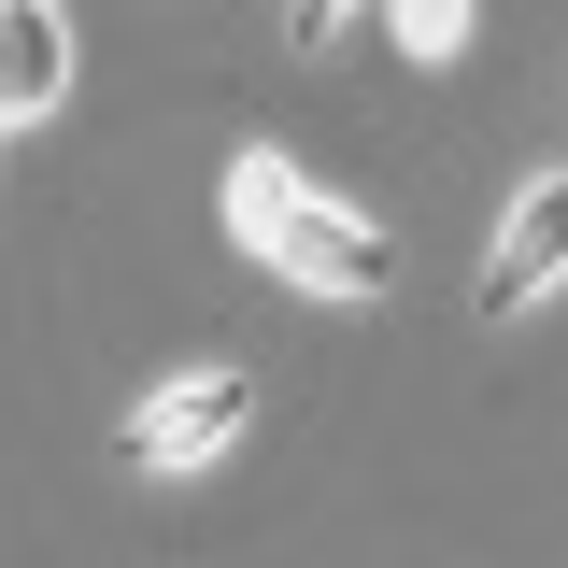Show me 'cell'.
Here are the masks:
<instances>
[{
  "label": "cell",
  "instance_id": "6",
  "mask_svg": "<svg viewBox=\"0 0 568 568\" xmlns=\"http://www.w3.org/2000/svg\"><path fill=\"white\" fill-rule=\"evenodd\" d=\"M342 14H355V0H284V29H298V43H327Z\"/></svg>",
  "mask_w": 568,
  "mask_h": 568
},
{
  "label": "cell",
  "instance_id": "5",
  "mask_svg": "<svg viewBox=\"0 0 568 568\" xmlns=\"http://www.w3.org/2000/svg\"><path fill=\"white\" fill-rule=\"evenodd\" d=\"M469 29H484V0H384V43H398L413 71H455Z\"/></svg>",
  "mask_w": 568,
  "mask_h": 568
},
{
  "label": "cell",
  "instance_id": "4",
  "mask_svg": "<svg viewBox=\"0 0 568 568\" xmlns=\"http://www.w3.org/2000/svg\"><path fill=\"white\" fill-rule=\"evenodd\" d=\"M71 100V29L58 0H0V129H43Z\"/></svg>",
  "mask_w": 568,
  "mask_h": 568
},
{
  "label": "cell",
  "instance_id": "1",
  "mask_svg": "<svg viewBox=\"0 0 568 568\" xmlns=\"http://www.w3.org/2000/svg\"><path fill=\"white\" fill-rule=\"evenodd\" d=\"M227 242H242L256 271H284L298 298H384V284H398V242L355 200L298 185L284 156H242V171H227Z\"/></svg>",
  "mask_w": 568,
  "mask_h": 568
},
{
  "label": "cell",
  "instance_id": "2",
  "mask_svg": "<svg viewBox=\"0 0 568 568\" xmlns=\"http://www.w3.org/2000/svg\"><path fill=\"white\" fill-rule=\"evenodd\" d=\"M242 426H256V384H242V369H185V384H156V398L129 413L114 455H129V469H213Z\"/></svg>",
  "mask_w": 568,
  "mask_h": 568
},
{
  "label": "cell",
  "instance_id": "3",
  "mask_svg": "<svg viewBox=\"0 0 568 568\" xmlns=\"http://www.w3.org/2000/svg\"><path fill=\"white\" fill-rule=\"evenodd\" d=\"M555 284H568V185H555V171H540V185L511 200V227H497V242H484V313H497V327H511V313H540Z\"/></svg>",
  "mask_w": 568,
  "mask_h": 568
}]
</instances>
